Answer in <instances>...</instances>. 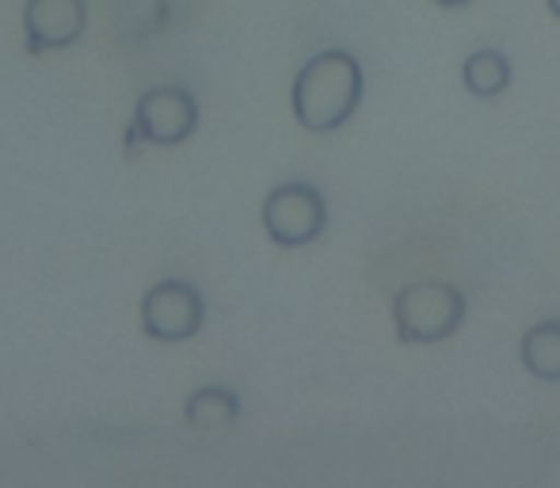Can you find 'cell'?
Returning <instances> with one entry per match:
<instances>
[{"label": "cell", "instance_id": "6da1fadb", "mask_svg": "<svg viewBox=\"0 0 560 488\" xmlns=\"http://www.w3.org/2000/svg\"><path fill=\"white\" fill-rule=\"evenodd\" d=\"M362 100V66L347 50H320L298 69L294 119L313 133H332L354 115Z\"/></svg>", "mask_w": 560, "mask_h": 488}, {"label": "cell", "instance_id": "7a4b0ae2", "mask_svg": "<svg viewBox=\"0 0 560 488\" xmlns=\"http://www.w3.org/2000/svg\"><path fill=\"white\" fill-rule=\"evenodd\" d=\"M393 321L400 340L439 344L454 336L465 321V294L443 279H423L393 298Z\"/></svg>", "mask_w": 560, "mask_h": 488}, {"label": "cell", "instance_id": "3957f363", "mask_svg": "<svg viewBox=\"0 0 560 488\" xmlns=\"http://www.w3.org/2000/svg\"><path fill=\"white\" fill-rule=\"evenodd\" d=\"M207 321V302L199 287L187 279H161L141 298V328L149 340L179 344L191 340Z\"/></svg>", "mask_w": 560, "mask_h": 488}, {"label": "cell", "instance_id": "277c9868", "mask_svg": "<svg viewBox=\"0 0 560 488\" xmlns=\"http://www.w3.org/2000/svg\"><path fill=\"white\" fill-rule=\"evenodd\" d=\"M328 225L325 195L313 184H279L264 199V230L282 248L313 244Z\"/></svg>", "mask_w": 560, "mask_h": 488}, {"label": "cell", "instance_id": "5b68a950", "mask_svg": "<svg viewBox=\"0 0 560 488\" xmlns=\"http://www.w3.org/2000/svg\"><path fill=\"white\" fill-rule=\"evenodd\" d=\"M195 126H199V104L191 92L161 84V89H149L133 107L130 146L133 138H141L145 146H179L191 138Z\"/></svg>", "mask_w": 560, "mask_h": 488}, {"label": "cell", "instance_id": "8992f818", "mask_svg": "<svg viewBox=\"0 0 560 488\" xmlns=\"http://www.w3.org/2000/svg\"><path fill=\"white\" fill-rule=\"evenodd\" d=\"M89 27V4L84 0H27L23 4V38L27 54L66 50L81 43Z\"/></svg>", "mask_w": 560, "mask_h": 488}, {"label": "cell", "instance_id": "52a82bcc", "mask_svg": "<svg viewBox=\"0 0 560 488\" xmlns=\"http://www.w3.org/2000/svg\"><path fill=\"white\" fill-rule=\"evenodd\" d=\"M518 356H523L526 374H534L538 382H560V317L526 328Z\"/></svg>", "mask_w": 560, "mask_h": 488}, {"label": "cell", "instance_id": "ba28073f", "mask_svg": "<svg viewBox=\"0 0 560 488\" xmlns=\"http://www.w3.org/2000/svg\"><path fill=\"white\" fill-rule=\"evenodd\" d=\"M184 416L191 428L199 431H218V428H229V423L241 416V397L225 385H202L187 397L184 405Z\"/></svg>", "mask_w": 560, "mask_h": 488}, {"label": "cell", "instance_id": "9c48e42d", "mask_svg": "<svg viewBox=\"0 0 560 488\" xmlns=\"http://www.w3.org/2000/svg\"><path fill=\"white\" fill-rule=\"evenodd\" d=\"M462 81H465V89H469L472 96L492 100V96H500V92H508L511 66H508V58H503L500 50H477V54H469V58H465Z\"/></svg>", "mask_w": 560, "mask_h": 488}, {"label": "cell", "instance_id": "30bf717a", "mask_svg": "<svg viewBox=\"0 0 560 488\" xmlns=\"http://www.w3.org/2000/svg\"><path fill=\"white\" fill-rule=\"evenodd\" d=\"M439 8H462V4H469V0H435Z\"/></svg>", "mask_w": 560, "mask_h": 488}, {"label": "cell", "instance_id": "8fae6325", "mask_svg": "<svg viewBox=\"0 0 560 488\" xmlns=\"http://www.w3.org/2000/svg\"><path fill=\"white\" fill-rule=\"evenodd\" d=\"M549 12H553L557 20H560V0H549Z\"/></svg>", "mask_w": 560, "mask_h": 488}]
</instances>
